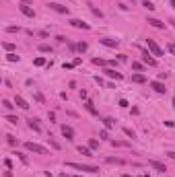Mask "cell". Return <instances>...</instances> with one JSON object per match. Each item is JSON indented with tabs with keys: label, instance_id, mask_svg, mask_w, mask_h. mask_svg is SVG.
Segmentation results:
<instances>
[{
	"label": "cell",
	"instance_id": "1",
	"mask_svg": "<svg viewBox=\"0 0 175 177\" xmlns=\"http://www.w3.org/2000/svg\"><path fill=\"white\" fill-rule=\"evenodd\" d=\"M66 167L76 169V171H87V173H97L99 171V167H95V165H81V163H72V161H68Z\"/></svg>",
	"mask_w": 175,
	"mask_h": 177
},
{
	"label": "cell",
	"instance_id": "2",
	"mask_svg": "<svg viewBox=\"0 0 175 177\" xmlns=\"http://www.w3.org/2000/svg\"><path fill=\"white\" fill-rule=\"evenodd\" d=\"M25 148L29 150V153H37V154H49L46 146H41V144H37V142H25Z\"/></svg>",
	"mask_w": 175,
	"mask_h": 177
},
{
	"label": "cell",
	"instance_id": "3",
	"mask_svg": "<svg viewBox=\"0 0 175 177\" xmlns=\"http://www.w3.org/2000/svg\"><path fill=\"white\" fill-rule=\"evenodd\" d=\"M146 46H148V49H151L152 56H163V49H161V46H159L154 39H151V37H148V39H146Z\"/></svg>",
	"mask_w": 175,
	"mask_h": 177
},
{
	"label": "cell",
	"instance_id": "4",
	"mask_svg": "<svg viewBox=\"0 0 175 177\" xmlns=\"http://www.w3.org/2000/svg\"><path fill=\"white\" fill-rule=\"evenodd\" d=\"M19 11L23 12L25 17H29V19H33V17H35V11L29 6V4H19Z\"/></svg>",
	"mask_w": 175,
	"mask_h": 177
},
{
	"label": "cell",
	"instance_id": "5",
	"mask_svg": "<svg viewBox=\"0 0 175 177\" xmlns=\"http://www.w3.org/2000/svg\"><path fill=\"white\" fill-rule=\"evenodd\" d=\"M70 25L72 27H76V29H91V25L81 21V19H70Z\"/></svg>",
	"mask_w": 175,
	"mask_h": 177
},
{
	"label": "cell",
	"instance_id": "6",
	"mask_svg": "<svg viewBox=\"0 0 175 177\" xmlns=\"http://www.w3.org/2000/svg\"><path fill=\"white\" fill-rule=\"evenodd\" d=\"M49 8L56 11V12H60V14H68V6H62V4H58V2H52Z\"/></svg>",
	"mask_w": 175,
	"mask_h": 177
},
{
	"label": "cell",
	"instance_id": "7",
	"mask_svg": "<svg viewBox=\"0 0 175 177\" xmlns=\"http://www.w3.org/2000/svg\"><path fill=\"white\" fill-rule=\"evenodd\" d=\"M146 23L151 25V27H154V29H165V23H163V21H159V19H152V17H148V19H146Z\"/></svg>",
	"mask_w": 175,
	"mask_h": 177
},
{
	"label": "cell",
	"instance_id": "8",
	"mask_svg": "<svg viewBox=\"0 0 175 177\" xmlns=\"http://www.w3.org/2000/svg\"><path fill=\"white\" fill-rule=\"evenodd\" d=\"M148 167L157 169V171H161V173H165V171H167V167H165L163 163H159V161H154V159H151V161H148Z\"/></svg>",
	"mask_w": 175,
	"mask_h": 177
},
{
	"label": "cell",
	"instance_id": "9",
	"mask_svg": "<svg viewBox=\"0 0 175 177\" xmlns=\"http://www.w3.org/2000/svg\"><path fill=\"white\" fill-rule=\"evenodd\" d=\"M142 60H144V64H146V66H157V60L152 58V54H148V52H144V54H142Z\"/></svg>",
	"mask_w": 175,
	"mask_h": 177
},
{
	"label": "cell",
	"instance_id": "10",
	"mask_svg": "<svg viewBox=\"0 0 175 177\" xmlns=\"http://www.w3.org/2000/svg\"><path fill=\"white\" fill-rule=\"evenodd\" d=\"M62 134L66 136V140H72V138H74V130H72L70 126H66V124L62 126Z\"/></svg>",
	"mask_w": 175,
	"mask_h": 177
},
{
	"label": "cell",
	"instance_id": "11",
	"mask_svg": "<svg viewBox=\"0 0 175 177\" xmlns=\"http://www.w3.org/2000/svg\"><path fill=\"white\" fill-rule=\"evenodd\" d=\"M99 43H103L105 47H117V39H109V37H103V39H99Z\"/></svg>",
	"mask_w": 175,
	"mask_h": 177
},
{
	"label": "cell",
	"instance_id": "12",
	"mask_svg": "<svg viewBox=\"0 0 175 177\" xmlns=\"http://www.w3.org/2000/svg\"><path fill=\"white\" fill-rule=\"evenodd\" d=\"M151 87L154 89V91H157V93H165V91H167V89H165V84L161 83V81H152Z\"/></svg>",
	"mask_w": 175,
	"mask_h": 177
},
{
	"label": "cell",
	"instance_id": "13",
	"mask_svg": "<svg viewBox=\"0 0 175 177\" xmlns=\"http://www.w3.org/2000/svg\"><path fill=\"white\" fill-rule=\"evenodd\" d=\"M105 74H107L109 78H116V81H122V78H124V76H122L119 72H116L113 68H107V70H105Z\"/></svg>",
	"mask_w": 175,
	"mask_h": 177
},
{
	"label": "cell",
	"instance_id": "14",
	"mask_svg": "<svg viewBox=\"0 0 175 177\" xmlns=\"http://www.w3.org/2000/svg\"><path fill=\"white\" fill-rule=\"evenodd\" d=\"M14 103H17V105L21 107V109H29V103L25 101V99L21 97V95H17V97H14Z\"/></svg>",
	"mask_w": 175,
	"mask_h": 177
},
{
	"label": "cell",
	"instance_id": "15",
	"mask_svg": "<svg viewBox=\"0 0 175 177\" xmlns=\"http://www.w3.org/2000/svg\"><path fill=\"white\" fill-rule=\"evenodd\" d=\"M29 128H31V130H35V132H41V126H39V119L31 118V119H29Z\"/></svg>",
	"mask_w": 175,
	"mask_h": 177
},
{
	"label": "cell",
	"instance_id": "16",
	"mask_svg": "<svg viewBox=\"0 0 175 177\" xmlns=\"http://www.w3.org/2000/svg\"><path fill=\"white\" fill-rule=\"evenodd\" d=\"M132 83H138V84L146 83V76H144V74H134V76H132Z\"/></svg>",
	"mask_w": 175,
	"mask_h": 177
},
{
	"label": "cell",
	"instance_id": "17",
	"mask_svg": "<svg viewBox=\"0 0 175 177\" xmlns=\"http://www.w3.org/2000/svg\"><path fill=\"white\" fill-rule=\"evenodd\" d=\"M103 126H105V128H107V130H111V128L116 126V122H113V119H111V118H105V119H103Z\"/></svg>",
	"mask_w": 175,
	"mask_h": 177
},
{
	"label": "cell",
	"instance_id": "18",
	"mask_svg": "<svg viewBox=\"0 0 175 177\" xmlns=\"http://www.w3.org/2000/svg\"><path fill=\"white\" fill-rule=\"evenodd\" d=\"M47 140H49V146H52V148H54V150H60V148H62V146H60V142H58V140H54V138H52V136H49V138H47Z\"/></svg>",
	"mask_w": 175,
	"mask_h": 177
},
{
	"label": "cell",
	"instance_id": "19",
	"mask_svg": "<svg viewBox=\"0 0 175 177\" xmlns=\"http://www.w3.org/2000/svg\"><path fill=\"white\" fill-rule=\"evenodd\" d=\"M105 163H109V165H124V161H122V159H113V156H109Z\"/></svg>",
	"mask_w": 175,
	"mask_h": 177
},
{
	"label": "cell",
	"instance_id": "20",
	"mask_svg": "<svg viewBox=\"0 0 175 177\" xmlns=\"http://www.w3.org/2000/svg\"><path fill=\"white\" fill-rule=\"evenodd\" d=\"M6 60H8V62H19L21 58H19L14 52H8V54H6Z\"/></svg>",
	"mask_w": 175,
	"mask_h": 177
},
{
	"label": "cell",
	"instance_id": "21",
	"mask_svg": "<svg viewBox=\"0 0 175 177\" xmlns=\"http://www.w3.org/2000/svg\"><path fill=\"white\" fill-rule=\"evenodd\" d=\"M132 70L142 72V70H144V64H140V62H132Z\"/></svg>",
	"mask_w": 175,
	"mask_h": 177
},
{
	"label": "cell",
	"instance_id": "22",
	"mask_svg": "<svg viewBox=\"0 0 175 177\" xmlns=\"http://www.w3.org/2000/svg\"><path fill=\"white\" fill-rule=\"evenodd\" d=\"M76 150H78V153H81V154H84V156H93V154H91V150H89L87 146H78Z\"/></svg>",
	"mask_w": 175,
	"mask_h": 177
},
{
	"label": "cell",
	"instance_id": "23",
	"mask_svg": "<svg viewBox=\"0 0 175 177\" xmlns=\"http://www.w3.org/2000/svg\"><path fill=\"white\" fill-rule=\"evenodd\" d=\"M84 107H87V111H89V113H93V115L97 113V109H95V105L91 103V101H87V103H84Z\"/></svg>",
	"mask_w": 175,
	"mask_h": 177
},
{
	"label": "cell",
	"instance_id": "24",
	"mask_svg": "<svg viewBox=\"0 0 175 177\" xmlns=\"http://www.w3.org/2000/svg\"><path fill=\"white\" fill-rule=\"evenodd\" d=\"M39 52H43V54H49V52H52V46H47V43H41V46H39Z\"/></svg>",
	"mask_w": 175,
	"mask_h": 177
},
{
	"label": "cell",
	"instance_id": "25",
	"mask_svg": "<svg viewBox=\"0 0 175 177\" xmlns=\"http://www.w3.org/2000/svg\"><path fill=\"white\" fill-rule=\"evenodd\" d=\"M142 6H144L146 11H154V8H157V6H154L152 2H148V0H144V2H142Z\"/></svg>",
	"mask_w": 175,
	"mask_h": 177
},
{
	"label": "cell",
	"instance_id": "26",
	"mask_svg": "<svg viewBox=\"0 0 175 177\" xmlns=\"http://www.w3.org/2000/svg\"><path fill=\"white\" fill-rule=\"evenodd\" d=\"M93 64L95 66H105V60L103 58H93Z\"/></svg>",
	"mask_w": 175,
	"mask_h": 177
},
{
	"label": "cell",
	"instance_id": "27",
	"mask_svg": "<svg viewBox=\"0 0 175 177\" xmlns=\"http://www.w3.org/2000/svg\"><path fill=\"white\" fill-rule=\"evenodd\" d=\"M4 119H6V122H11V124H17V122H19L17 115H4Z\"/></svg>",
	"mask_w": 175,
	"mask_h": 177
},
{
	"label": "cell",
	"instance_id": "28",
	"mask_svg": "<svg viewBox=\"0 0 175 177\" xmlns=\"http://www.w3.org/2000/svg\"><path fill=\"white\" fill-rule=\"evenodd\" d=\"M35 66H46V58H35Z\"/></svg>",
	"mask_w": 175,
	"mask_h": 177
},
{
	"label": "cell",
	"instance_id": "29",
	"mask_svg": "<svg viewBox=\"0 0 175 177\" xmlns=\"http://www.w3.org/2000/svg\"><path fill=\"white\" fill-rule=\"evenodd\" d=\"M17 156L21 159V163H23V165H27V163H29V159H27V156H25L23 153H17Z\"/></svg>",
	"mask_w": 175,
	"mask_h": 177
},
{
	"label": "cell",
	"instance_id": "30",
	"mask_svg": "<svg viewBox=\"0 0 175 177\" xmlns=\"http://www.w3.org/2000/svg\"><path fill=\"white\" fill-rule=\"evenodd\" d=\"M2 47H4L6 52H12V49H14V46H12V43H8V41H4V43H2Z\"/></svg>",
	"mask_w": 175,
	"mask_h": 177
},
{
	"label": "cell",
	"instance_id": "31",
	"mask_svg": "<svg viewBox=\"0 0 175 177\" xmlns=\"http://www.w3.org/2000/svg\"><path fill=\"white\" fill-rule=\"evenodd\" d=\"M6 31H8V33H19L21 29H19V27H14V25H11V27H6Z\"/></svg>",
	"mask_w": 175,
	"mask_h": 177
},
{
	"label": "cell",
	"instance_id": "32",
	"mask_svg": "<svg viewBox=\"0 0 175 177\" xmlns=\"http://www.w3.org/2000/svg\"><path fill=\"white\" fill-rule=\"evenodd\" d=\"M76 47H78V52H81V54H82V52H87V47H89V46H87L84 41H81V43H78V46H76Z\"/></svg>",
	"mask_w": 175,
	"mask_h": 177
},
{
	"label": "cell",
	"instance_id": "33",
	"mask_svg": "<svg viewBox=\"0 0 175 177\" xmlns=\"http://www.w3.org/2000/svg\"><path fill=\"white\" fill-rule=\"evenodd\" d=\"M2 105H4V109H12V107H14V105L11 103V101H6V99L2 101Z\"/></svg>",
	"mask_w": 175,
	"mask_h": 177
},
{
	"label": "cell",
	"instance_id": "34",
	"mask_svg": "<svg viewBox=\"0 0 175 177\" xmlns=\"http://www.w3.org/2000/svg\"><path fill=\"white\" fill-rule=\"evenodd\" d=\"M89 148H99V142L97 140H89Z\"/></svg>",
	"mask_w": 175,
	"mask_h": 177
},
{
	"label": "cell",
	"instance_id": "35",
	"mask_svg": "<svg viewBox=\"0 0 175 177\" xmlns=\"http://www.w3.org/2000/svg\"><path fill=\"white\" fill-rule=\"evenodd\" d=\"M124 134H126V136H130V138H134V132L130 130V128H124Z\"/></svg>",
	"mask_w": 175,
	"mask_h": 177
},
{
	"label": "cell",
	"instance_id": "36",
	"mask_svg": "<svg viewBox=\"0 0 175 177\" xmlns=\"http://www.w3.org/2000/svg\"><path fill=\"white\" fill-rule=\"evenodd\" d=\"M35 99H37L39 103H43V101H46V99H43V95H41V93H35Z\"/></svg>",
	"mask_w": 175,
	"mask_h": 177
},
{
	"label": "cell",
	"instance_id": "37",
	"mask_svg": "<svg viewBox=\"0 0 175 177\" xmlns=\"http://www.w3.org/2000/svg\"><path fill=\"white\" fill-rule=\"evenodd\" d=\"M6 140H8V144H11V146H14V144H17V140H14L12 136H6Z\"/></svg>",
	"mask_w": 175,
	"mask_h": 177
},
{
	"label": "cell",
	"instance_id": "38",
	"mask_svg": "<svg viewBox=\"0 0 175 177\" xmlns=\"http://www.w3.org/2000/svg\"><path fill=\"white\" fill-rule=\"evenodd\" d=\"M70 68H74V64H72V62H66V64H64V70H70Z\"/></svg>",
	"mask_w": 175,
	"mask_h": 177
},
{
	"label": "cell",
	"instance_id": "39",
	"mask_svg": "<svg viewBox=\"0 0 175 177\" xmlns=\"http://www.w3.org/2000/svg\"><path fill=\"white\" fill-rule=\"evenodd\" d=\"M128 105H130V103L126 101V99H119V107H128Z\"/></svg>",
	"mask_w": 175,
	"mask_h": 177
},
{
	"label": "cell",
	"instance_id": "40",
	"mask_svg": "<svg viewBox=\"0 0 175 177\" xmlns=\"http://www.w3.org/2000/svg\"><path fill=\"white\" fill-rule=\"evenodd\" d=\"M99 136H101L103 140H107V138H109V134H107V130H103V132H101V134H99Z\"/></svg>",
	"mask_w": 175,
	"mask_h": 177
},
{
	"label": "cell",
	"instance_id": "41",
	"mask_svg": "<svg viewBox=\"0 0 175 177\" xmlns=\"http://www.w3.org/2000/svg\"><path fill=\"white\" fill-rule=\"evenodd\" d=\"M4 165H6V169H12V161H11V159H6V161H4Z\"/></svg>",
	"mask_w": 175,
	"mask_h": 177
},
{
	"label": "cell",
	"instance_id": "42",
	"mask_svg": "<svg viewBox=\"0 0 175 177\" xmlns=\"http://www.w3.org/2000/svg\"><path fill=\"white\" fill-rule=\"evenodd\" d=\"M56 39H58L60 43H66V41H68V39H66V37H62V35H58V37H56Z\"/></svg>",
	"mask_w": 175,
	"mask_h": 177
},
{
	"label": "cell",
	"instance_id": "43",
	"mask_svg": "<svg viewBox=\"0 0 175 177\" xmlns=\"http://www.w3.org/2000/svg\"><path fill=\"white\" fill-rule=\"evenodd\" d=\"M169 52H173V54H175V43H171V46H169Z\"/></svg>",
	"mask_w": 175,
	"mask_h": 177
},
{
	"label": "cell",
	"instance_id": "44",
	"mask_svg": "<svg viewBox=\"0 0 175 177\" xmlns=\"http://www.w3.org/2000/svg\"><path fill=\"white\" fill-rule=\"evenodd\" d=\"M33 0H21V4H31Z\"/></svg>",
	"mask_w": 175,
	"mask_h": 177
},
{
	"label": "cell",
	"instance_id": "45",
	"mask_svg": "<svg viewBox=\"0 0 175 177\" xmlns=\"http://www.w3.org/2000/svg\"><path fill=\"white\" fill-rule=\"evenodd\" d=\"M169 4H171V6H173V8H175V0H169Z\"/></svg>",
	"mask_w": 175,
	"mask_h": 177
},
{
	"label": "cell",
	"instance_id": "46",
	"mask_svg": "<svg viewBox=\"0 0 175 177\" xmlns=\"http://www.w3.org/2000/svg\"><path fill=\"white\" fill-rule=\"evenodd\" d=\"M167 154H169V156H171V159H175V153H167Z\"/></svg>",
	"mask_w": 175,
	"mask_h": 177
},
{
	"label": "cell",
	"instance_id": "47",
	"mask_svg": "<svg viewBox=\"0 0 175 177\" xmlns=\"http://www.w3.org/2000/svg\"><path fill=\"white\" fill-rule=\"evenodd\" d=\"M173 109H175V97H173Z\"/></svg>",
	"mask_w": 175,
	"mask_h": 177
},
{
	"label": "cell",
	"instance_id": "48",
	"mask_svg": "<svg viewBox=\"0 0 175 177\" xmlns=\"http://www.w3.org/2000/svg\"><path fill=\"white\" fill-rule=\"evenodd\" d=\"M74 177H82V175H74Z\"/></svg>",
	"mask_w": 175,
	"mask_h": 177
},
{
	"label": "cell",
	"instance_id": "49",
	"mask_svg": "<svg viewBox=\"0 0 175 177\" xmlns=\"http://www.w3.org/2000/svg\"><path fill=\"white\" fill-rule=\"evenodd\" d=\"M124 177H130V175H124Z\"/></svg>",
	"mask_w": 175,
	"mask_h": 177
}]
</instances>
